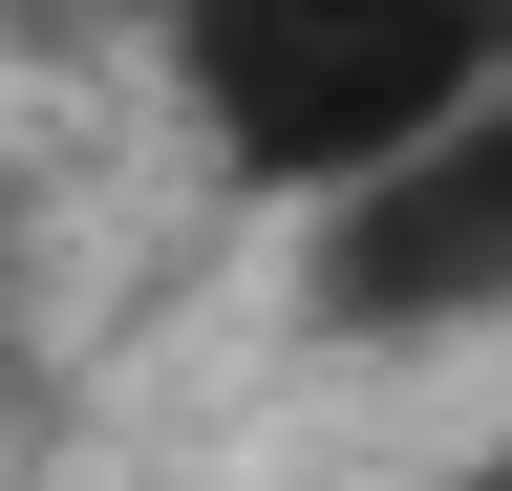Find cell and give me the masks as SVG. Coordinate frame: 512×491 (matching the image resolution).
<instances>
[{
  "mask_svg": "<svg viewBox=\"0 0 512 491\" xmlns=\"http://www.w3.org/2000/svg\"><path fill=\"white\" fill-rule=\"evenodd\" d=\"M22 22H64V0H22Z\"/></svg>",
  "mask_w": 512,
  "mask_h": 491,
  "instance_id": "3",
  "label": "cell"
},
{
  "mask_svg": "<svg viewBox=\"0 0 512 491\" xmlns=\"http://www.w3.org/2000/svg\"><path fill=\"white\" fill-rule=\"evenodd\" d=\"M342 299H363V321L512 299V86H470L448 129H406V171L342 214Z\"/></svg>",
  "mask_w": 512,
  "mask_h": 491,
  "instance_id": "2",
  "label": "cell"
},
{
  "mask_svg": "<svg viewBox=\"0 0 512 491\" xmlns=\"http://www.w3.org/2000/svg\"><path fill=\"white\" fill-rule=\"evenodd\" d=\"M214 65L256 86L235 129L278 150H406L512 65V0H214Z\"/></svg>",
  "mask_w": 512,
  "mask_h": 491,
  "instance_id": "1",
  "label": "cell"
}]
</instances>
